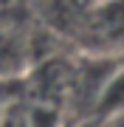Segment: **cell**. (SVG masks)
Returning <instances> with one entry per match:
<instances>
[{
	"mask_svg": "<svg viewBox=\"0 0 124 127\" xmlns=\"http://www.w3.org/2000/svg\"><path fill=\"white\" fill-rule=\"evenodd\" d=\"M96 116L104 119V116H113V113H121L124 110V65H119L107 82L101 85L99 91V99H96Z\"/></svg>",
	"mask_w": 124,
	"mask_h": 127,
	"instance_id": "6da1fadb",
	"label": "cell"
},
{
	"mask_svg": "<svg viewBox=\"0 0 124 127\" xmlns=\"http://www.w3.org/2000/svg\"><path fill=\"white\" fill-rule=\"evenodd\" d=\"M99 127H124V110L121 113H113V116H104V119H96Z\"/></svg>",
	"mask_w": 124,
	"mask_h": 127,
	"instance_id": "7a4b0ae2",
	"label": "cell"
},
{
	"mask_svg": "<svg viewBox=\"0 0 124 127\" xmlns=\"http://www.w3.org/2000/svg\"><path fill=\"white\" fill-rule=\"evenodd\" d=\"M79 127H99V122H82Z\"/></svg>",
	"mask_w": 124,
	"mask_h": 127,
	"instance_id": "3957f363",
	"label": "cell"
}]
</instances>
